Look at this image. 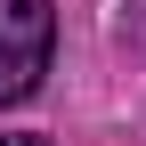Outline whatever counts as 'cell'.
<instances>
[{"label": "cell", "mask_w": 146, "mask_h": 146, "mask_svg": "<svg viewBox=\"0 0 146 146\" xmlns=\"http://www.w3.org/2000/svg\"><path fill=\"white\" fill-rule=\"evenodd\" d=\"M57 49V8L49 0H0V106L33 98Z\"/></svg>", "instance_id": "cell-1"}, {"label": "cell", "mask_w": 146, "mask_h": 146, "mask_svg": "<svg viewBox=\"0 0 146 146\" xmlns=\"http://www.w3.org/2000/svg\"><path fill=\"white\" fill-rule=\"evenodd\" d=\"M0 146H49V138H0Z\"/></svg>", "instance_id": "cell-2"}]
</instances>
